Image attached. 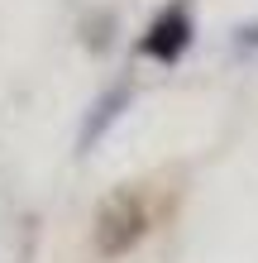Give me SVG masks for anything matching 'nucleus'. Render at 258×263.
Wrapping results in <instances>:
<instances>
[{"label": "nucleus", "mask_w": 258, "mask_h": 263, "mask_svg": "<svg viewBox=\"0 0 258 263\" xmlns=\"http://www.w3.org/2000/svg\"><path fill=\"white\" fill-rule=\"evenodd\" d=\"M191 39H196L191 10H187V5H168L153 24H148V34L139 39V53H144V58H153V63H168V67H172L177 58H187Z\"/></svg>", "instance_id": "f03ea898"}, {"label": "nucleus", "mask_w": 258, "mask_h": 263, "mask_svg": "<svg viewBox=\"0 0 258 263\" xmlns=\"http://www.w3.org/2000/svg\"><path fill=\"white\" fill-rule=\"evenodd\" d=\"M125 105H129V86H110L96 105H91V115H86V125H82V139H77L82 153H91V144H96V139L125 115Z\"/></svg>", "instance_id": "7ed1b4c3"}, {"label": "nucleus", "mask_w": 258, "mask_h": 263, "mask_svg": "<svg viewBox=\"0 0 258 263\" xmlns=\"http://www.w3.org/2000/svg\"><path fill=\"white\" fill-rule=\"evenodd\" d=\"M239 48H258V24H244V29H239Z\"/></svg>", "instance_id": "20e7f679"}, {"label": "nucleus", "mask_w": 258, "mask_h": 263, "mask_svg": "<svg viewBox=\"0 0 258 263\" xmlns=\"http://www.w3.org/2000/svg\"><path fill=\"white\" fill-rule=\"evenodd\" d=\"M144 230H148L144 201L134 196V192H115V196L96 211V249H101L105 258H120V254H129L134 244L144 239Z\"/></svg>", "instance_id": "f257e3e1"}]
</instances>
